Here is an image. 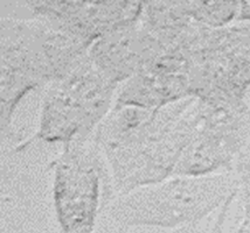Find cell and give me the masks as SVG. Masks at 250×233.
I'll return each instance as SVG.
<instances>
[{"label":"cell","mask_w":250,"mask_h":233,"mask_svg":"<svg viewBox=\"0 0 250 233\" xmlns=\"http://www.w3.org/2000/svg\"><path fill=\"white\" fill-rule=\"evenodd\" d=\"M199 113L196 97L160 108H112L91 137L109 166L115 198L173 176Z\"/></svg>","instance_id":"cell-1"},{"label":"cell","mask_w":250,"mask_h":233,"mask_svg":"<svg viewBox=\"0 0 250 233\" xmlns=\"http://www.w3.org/2000/svg\"><path fill=\"white\" fill-rule=\"evenodd\" d=\"M1 133L10 134L14 112L26 94L69 75L88 56L89 49L41 18H2Z\"/></svg>","instance_id":"cell-2"},{"label":"cell","mask_w":250,"mask_h":233,"mask_svg":"<svg viewBox=\"0 0 250 233\" xmlns=\"http://www.w3.org/2000/svg\"><path fill=\"white\" fill-rule=\"evenodd\" d=\"M239 195L234 172L172 176L116 197L104 212L121 226L177 230L207 219Z\"/></svg>","instance_id":"cell-3"},{"label":"cell","mask_w":250,"mask_h":233,"mask_svg":"<svg viewBox=\"0 0 250 233\" xmlns=\"http://www.w3.org/2000/svg\"><path fill=\"white\" fill-rule=\"evenodd\" d=\"M120 85L106 77L90 57L47 90L39 118L35 139L44 143L87 140L114 108Z\"/></svg>","instance_id":"cell-4"},{"label":"cell","mask_w":250,"mask_h":233,"mask_svg":"<svg viewBox=\"0 0 250 233\" xmlns=\"http://www.w3.org/2000/svg\"><path fill=\"white\" fill-rule=\"evenodd\" d=\"M53 169V204L61 233H94L97 216L115 199L102 150L93 137L65 143Z\"/></svg>","instance_id":"cell-5"},{"label":"cell","mask_w":250,"mask_h":233,"mask_svg":"<svg viewBox=\"0 0 250 233\" xmlns=\"http://www.w3.org/2000/svg\"><path fill=\"white\" fill-rule=\"evenodd\" d=\"M190 96L246 99L250 90V22L206 27L189 50Z\"/></svg>","instance_id":"cell-6"},{"label":"cell","mask_w":250,"mask_h":233,"mask_svg":"<svg viewBox=\"0 0 250 233\" xmlns=\"http://www.w3.org/2000/svg\"><path fill=\"white\" fill-rule=\"evenodd\" d=\"M199 100L198 125L173 176L233 172L250 140V105L246 99Z\"/></svg>","instance_id":"cell-7"},{"label":"cell","mask_w":250,"mask_h":233,"mask_svg":"<svg viewBox=\"0 0 250 233\" xmlns=\"http://www.w3.org/2000/svg\"><path fill=\"white\" fill-rule=\"evenodd\" d=\"M33 16L41 18L89 49L110 32L135 22L143 1H27Z\"/></svg>","instance_id":"cell-8"},{"label":"cell","mask_w":250,"mask_h":233,"mask_svg":"<svg viewBox=\"0 0 250 233\" xmlns=\"http://www.w3.org/2000/svg\"><path fill=\"white\" fill-rule=\"evenodd\" d=\"M162 50L158 40L137 19L97 40L88 56L110 81L121 85L141 72Z\"/></svg>","instance_id":"cell-9"},{"label":"cell","mask_w":250,"mask_h":233,"mask_svg":"<svg viewBox=\"0 0 250 233\" xmlns=\"http://www.w3.org/2000/svg\"><path fill=\"white\" fill-rule=\"evenodd\" d=\"M239 5L240 1H186V10L201 25L221 28L236 20Z\"/></svg>","instance_id":"cell-10"},{"label":"cell","mask_w":250,"mask_h":233,"mask_svg":"<svg viewBox=\"0 0 250 233\" xmlns=\"http://www.w3.org/2000/svg\"><path fill=\"white\" fill-rule=\"evenodd\" d=\"M236 198L237 197H233V198L227 200L219 209V211L214 215L212 220H209V218H207V219L202 220L200 223L192 224V225L173 230L171 233H222L229 210H230L231 204H233V202Z\"/></svg>","instance_id":"cell-11"},{"label":"cell","mask_w":250,"mask_h":233,"mask_svg":"<svg viewBox=\"0 0 250 233\" xmlns=\"http://www.w3.org/2000/svg\"><path fill=\"white\" fill-rule=\"evenodd\" d=\"M233 172L240 183V195L242 199L250 198V140L237 156Z\"/></svg>","instance_id":"cell-12"},{"label":"cell","mask_w":250,"mask_h":233,"mask_svg":"<svg viewBox=\"0 0 250 233\" xmlns=\"http://www.w3.org/2000/svg\"><path fill=\"white\" fill-rule=\"evenodd\" d=\"M243 212L239 225L234 230L236 233H250V198L242 199Z\"/></svg>","instance_id":"cell-13"},{"label":"cell","mask_w":250,"mask_h":233,"mask_svg":"<svg viewBox=\"0 0 250 233\" xmlns=\"http://www.w3.org/2000/svg\"><path fill=\"white\" fill-rule=\"evenodd\" d=\"M236 21L250 22V1H240Z\"/></svg>","instance_id":"cell-14"}]
</instances>
